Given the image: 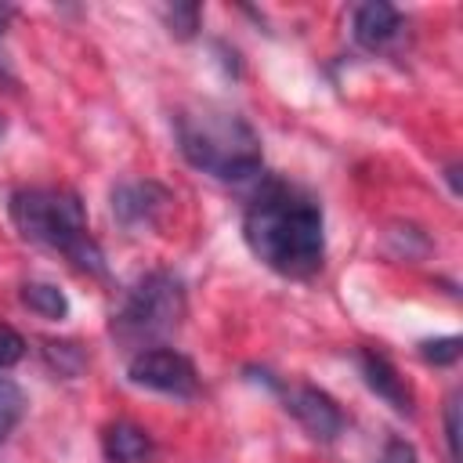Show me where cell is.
I'll list each match as a JSON object with an SVG mask.
<instances>
[{
	"label": "cell",
	"instance_id": "obj_6",
	"mask_svg": "<svg viewBox=\"0 0 463 463\" xmlns=\"http://www.w3.org/2000/svg\"><path fill=\"white\" fill-rule=\"evenodd\" d=\"M109 206L123 232H152L159 224L163 210L170 206V188L152 177L119 181L109 195Z\"/></svg>",
	"mask_w": 463,
	"mask_h": 463
},
{
	"label": "cell",
	"instance_id": "obj_12",
	"mask_svg": "<svg viewBox=\"0 0 463 463\" xmlns=\"http://www.w3.org/2000/svg\"><path fill=\"white\" fill-rule=\"evenodd\" d=\"M25 391L11 380V376H0V438H7L18 423H22V416H25Z\"/></svg>",
	"mask_w": 463,
	"mask_h": 463
},
{
	"label": "cell",
	"instance_id": "obj_17",
	"mask_svg": "<svg viewBox=\"0 0 463 463\" xmlns=\"http://www.w3.org/2000/svg\"><path fill=\"white\" fill-rule=\"evenodd\" d=\"M22 354H25V336H22L14 326L0 322V369L22 362Z\"/></svg>",
	"mask_w": 463,
	"mask_h": 463
},
{
	"label": "cell",
	"instance_id": "obj_11",
	"mask_svg": "<svg viewBox=\"0 0 463 463\" xmlns=\"http://www.w3.org/2000/svg\"><path fill=\"white\" fill-rule=\"evenodd\" d=\"M22 304L29 311H36L40 318H51V322H61L69 315V297L54 282H25L22 286Z\"/></svg>",
	"mask_w": 463,
	"mask_h": 463
},
{
	"label": "cell",
	"instance_id": "obj_5",
	"mask_svg": "<svg viewBox=\"0 0 463 463\" xmlns=\"http://www.w3.org/2000/svg\"><path fill=\"white\" fill-rule=\"evenodd\" d=\"M127 380L134 387L174 394V398H192L199 391V373H195L192 358L174 351V347H166V344L134 351V358L127 365Z\"/></svg>",
	"mask_w": 463,
	"mask_h": 463
},
{
	"label": "cell",
	"instance_id": "obj_7",
	"mask_svg": "<svg viewBox=\"0 0 463 463\" xmlns=\"http://www.w3.org/2000/svg\"><path fill=\"white\" fill-rule=\"evenodd\" d=\"M275 391L282 394L286 412H289L315 441H333V438L344 430V412H340V405H336L322 387H311V383H293V387H286V383L279 380Z\"/></svg>",
	"mask_w": 463,
	"mask_h": 463
},
{
	"label": "cell",
	"instance_id": "obj_19",
	"mask_svg": "<svg viewBox=\"0 0 463 463\" xmlns=\"http://www.w3.org/2000/svg\"><path fill=\"white\" fill-rule=\"evenodd\" d=\"M14 18V7L11 4H0V36H4V29H7V22ZM0 83H14V72H11V61L0 54Z\"/></svg>",
	"mask_w": 463,
	"mask_h": 463
},
{
	"label": "cell",
	"instance_id": "obj_3",
	"mask_svg": "<svg viewBox=\"0 0 463 463\" xmlns=\"http://www.w3.org/2000/svg\"><path fill=\"white\" fill-rule=\"evenodd\" d=\"M7 213L22 239L65 253L80 271L105 275V253L87 228V210L69 188H18L11 192Z\"/></svg>",
	"mask_w": 463,
	"mask_h": 463
},
{
	"label": "cell",
	"instance_id": "obj_16",
	"mask_svg": "<svg viewBox=\"0 0 463 463\" xmlns=\"http://www.w3.org/2000/svg\"><path fill=\"white\" fill-rule=\"evenodd\" d=\"M445 445H449V459L459 463V391H452L445 402Z\"/></svg>",
	"mask_w": 463,
	"mask_h": 463
},
{
	"label": "cell",
	"instance_id": "obj_10",
	"mask_svg": "<svg viewBox=\"0 0 463 463\" xmlns=\"http://www.w3.org/2000/svg\"><path fill=\"white\" fill-rule=\"evenodd\" d=\"M101 452L109 463H145L152 456V434L130 420H116L101 434Z\"/></svg>",
	"mask_w": 463,
	"mask_h": 463
},
{
	"label": "cell",
	"instance_id": "obj_18",
	"mask_svg": "<svg viewBox=\"0 0 463 463\" xmlns=\"http://www.w3.org/2000/svg\"><path fill=\"white\" fill-rule=\"evenodd\" d=\"M380 463H416V452H412V445H409V441L391 438V441H387V449H383V456H380Z\"/></svg>",
	"mask_w": 463,
	"mask_h": 463
},
{
	"label": "cell",
	"instance_id": "obj_8",
	"mask_svg": "<svg viewBox=\"0 0 463 463\" xmlns=\"http://www.w3.org/2000/svg\"><path fill=\"white\" fill-rule=\"evenodd\" d=\"M351 33H354V43L358 47H365V51H387L405 33V18L387 0H365V4L354 7Z\"/></svg>",
	"mask_w": 463,
	"mask_h": 463
},
{
	"label": "cell",
	"instance_id": "obj_14",
	"mask_svg": "<svg viewBox=\"0 0 463 463\" xmlns=\"http://www.w3.org/2000/svg\"><path fill=\"white\" fill-rule=\"evenodd\" d=\"M163 18L177 40H192L199 29V4H174L163 11Z\"/></svg>",
	"mask_w": 463,
	"mask_h": 463
},
{
	"label": "cell",
	"instance_id": "obj_9",
	"mask_svg": "<svg viewBox=\"0 0 463 463\" xmlns=\"http://www.w3.org/2000/svg\"><path fill=\"white\" fill-rule=\"evenodd\" d=\"M358 369H362L365 387H369L376 398H383L394 412H405V416L412 412V391H409L405 376L394 369V362H391L383 351L362 347V351H358Z\"/></svg>",
	"mask_w": 463,
	"mask_h": 463
},
{
	"label": "cell",
	"instance_id": "obj_15",
	"mask_svg": "<svg viewBox=\"0 0 463 463\" xmlns=\"http://www.w3.org/2000/svg\"><path fill=\"white\" fill-rule=\"evenodd\" d=\"M459 347H463L459 336H434V340L420 344V358L430 365H452L459 358Z\"/></svg>",
	"mask_w": 463,
	"mask_h": 463
},
{
	"label": "cell",
	"instance_id": "obj_2",
	"mask_svg": "<svg viewBox=\"0 0 463 463\" xmlns=\"http://www.w3.org/2000/svg\"><path fill=\"white\" fill-rule=\"evenodd\" d=\"M174 137L188 166L228 181L242 184L260 177L264 170V152H260V134L253 123L232 109L221 105H188L174 112Z\"/></svg>",
	"mask_w": 463,
	"mask_h": 463
},
{
	"label": "cell",
	"instance_id": "obj_1",
	"mask_svg": "<svg viewBox=\"0 0 463 463\" xmlns=\"http://www.w3.org/2000/svg\"><path fill=\"white\" fill-rule=\"evenodd\" d=\"M242 239L250 253L282 279H311L326 264V217L322 203L286 181L264 177L246 203Z\"/></svg>",
	"mask_w": 463,
	"mask_h": 463
},
{
	"label": "cell",
	"instance_id": "obj_13",
	"mask_svg": "<svg viewBox=\"0 0 463 463\" xmlns=\"http://www.w3.org/2000/svg\"><path fill=\"white\" fill-rule=\"evenodd\" d=\"M43 358L65 376H76L83 369V351L72 340H43Z\"/></svg>",
	"mask_w": 463,
	"mask_h": 463
},
{
	"label": "cell",
	"instance_id": "obj_4",
	"mask_svg": "<svg viewBox=\"0 0 463 463\" xmlns=\"http://www.w3.org/2000/svg\"><path fill=\"white\" fill-rule=\"evenodd\" d=\"M184 318V282L174 271H148L141 275L112 311L109 333L123 347H159Z\"/></svg>",
	"mask_w": 463,
	"mask_h": 463
}]
</instances>
